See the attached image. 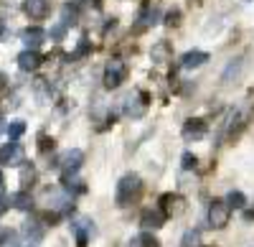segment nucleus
<instances>
[{"label":"nucleus","instance_id":"nucleus-1","mask_svg":"<svg viewBox=\"0 0 254 247\" xmlns=\"http://www.w3.org/2000/svg\"><path fill=\"white\" fill-rule=\"evenodd\" d=\"M142 196V178L137 173H127L117 181L115 189V204L117 207H130Z\"/></svg>","mask_w":254,"mask_h":247},{"label":"nucleus","instance_id":"nucleus-2","mask_svg":"<svg viewBox=\"0 0 254 247\" xmlns=\"http://www.w3.org/2000/svg\"><path fill=\"white\" fill-rule=\"evenodd\" d=\"M147 107H150V94L142 92V89L127 94V97L122 99V110H125V115L130 117V120H140V117L147 112Z\"/></svg>","mask_w":254,"mask_h":247},{"label":"nucleus","instance_id":"nucleus-3","mask_svg":"<svg viewBox=\"0 0 254 247\" xmlns=\"http://www.w3.org/2000/svg\"><path fill=\"white\" fill-rule=\"evenodd\" d=\"M127 79V64L122 59H110L107 64H104V87L107 89H117L122 82Z\"/></svg>","mask_w":254,"mask_h":247},{"label":"nucleus","instance_id":"nucleus-4","mask_svg":"<svg viewBox=\"0 0 254 247\" xmlns=\"http://www.w3.org/2000/svg\"><path fill=\"white\" fill-rule=\"evenodd\" d=\"M206 219H208V224L214 230H224L226 224H229V219H231V207H229L226 201H221V199H214V201L208 204Z\"/></svg>","mask_w":254,"mask_h":247},{"label":"nucleus","instance_id":"nucleus-5","mask_svg":"<svg viewBox=\"0 0 254 247\" xmlns=\"http://www.w3.org/2000/svg\"><path fill=\"white\" fill-rule=\"evenodd\" d=\"M0 163H3V166H8V168L23 166V163H26V151H23V146H20V143H15V140L5 143V146L0 148Z\"/></svg>","mask_w":254,"mask_h":247},{"label":"nucleus","instance_id":"nucleus-6","mask_svg":"<svg viewBox=\"0 0 254 247\" xmlns=\"http://www.w3.org/2000/svg\"><path fill=\"white\" fill-rule=\"evenodd\" d=\"M206 133H208V125L201 117H188L183 122V140L186 143H198V140L206 138Z\"/></svg>","mask_w":254,"mask_h":247},{"label":"nucleus","instance_id":"nucleus-7","mask_svg":"<svg viewBox=\"0 0 254 247\" xmlns=\"http://www.w3.org/2000/svg\"><path fill=\"white\" fill-rule=\"evenodd\" d=\"M188 209V204L181 194H163L160 196V212L165 217H181Z\"/></svg>","mask_w":254,"mask_h":247},{"label":"nucleus","instance_id":"nucleus-8","mask_svg":"<svg viewBox=\"0 0 254 247\" xmlns=\"http://www.w3.org/2000/svg\"><path fill=\"white\" fill-rule=\"evenodd\" d=\"M81 163H84V153H81L79 148H71V151H66V153L61 156L59 168L64 171V176H74V173L81 168Z\"/></svg>","mask_w":254,"mask_h":247},{"label":"nucleus","instance_id":"nucleus-9","mask_svg":"<svg viewBox=\"0 0 254 247\" xmlns=\"http://www.w3.org/2000/svg\"><path fill=\"white\" fill-rule=\"evenodd\" d=\"M74 237H76V247H87L89 245V237H94V222L92 219H87V217H79L76 222H74Z\"/></svg>","mask_w":254,"mask_h":247},{"label":"nucleus","instance_id":"nucleus-10","mask_svg":"<svg viewBox=\"0 0 254 247\" xmlns=\"http://www.w3.org/2000/svg\"><path fill=\"white\" fill-rule=\"evenodd\" d=\"M20 232H23V237L31 245H38L41 240L46 237V222L44 219H26L23 227H20Z\"/></svg>","mask_w":254,"mask_h":247},{"label":"nucleus","instance_id":"nucleus-11","mask_svg":"<svg viewBox=\"0 0 254 247\" xmlns=\"http://www.w3.org/2000/svg\"><path fill=\"white\" fill-rule=\"evenodd\" d=\"M150 61L158 67H165L168 61H173V46L171 41H155L150 49Z\"/></svg>","mask_w":254,"mask_h":247},{"label":"nucleus","instance_id":"nucleus-12","mask_svg":"<svg viewBox=\"0 0 254 247\" xmlns=\"http://www.w3.org/2000/svg\"><path fill=\"white\" fill-rule=\"evenodd\" d=\"M41 64H44V56H41L36 49H26L18 54V67L20 72H36Z\"/></svg>","mask_w":254,"mask_h":247},{"label":"nucleus","instance_id":"nucleus-13","mask_svg":"<svg viewBox=\"0 0 254 247\" xmlns=\"http://www.w3.org/2000/svg\"><path fill=\"white\" fill-rule=\"evenodd\" d=\"M23 10H26V15L33 18V20H44V18L49 15L51 5H49V0H26Z\"/></svg>","mask_w":254,"mask_h":247},{"label":"nucleus","instance_id":"nucleus-14","mask_svg":"<svg viewBox=\"0 0 254 247\" xmlns=\"http://www.w3.org/2000/svg\"><path fill=\"white\" fill-rule=\"evenodd\" d=\"M165 214L160 212V209H145L142 214H140V224L145 230H160L163 224H165Z\"/></svg>","mask_w":254,"mask_h":247},{"label":"nucleus","instance_id":"nucleus-15","mask_svg":"<svg viewBox=\"0 0 254 247\" xmlns=\"http://www.w3.org/2000/svg\"><path fill=\"white\" fill-rule=\"evenodd\" d=\"M158 15H160V10H158V8H153V5H145V8H142V13L137 15V26H135V33H142L145 28L155 26V23H158Z\"/></svg>","mask_w":254,"mask_h":247},{"label":"nucleus","instance_id":"nucleus-16","mask_svg":"<svg viewBox=\"0 0 254 247\" xmlns=\"http://www.w3.org/2000/svg\"><path fill=\"white\" fill-rule=\"evenodd\" d=\"M20 41H23L28 49H38V46L46 41V31L38 28V26H28L23 33H20Z\"/></svg>","mask_w":254,"mask_h":247},{"label":"nucleus","instance_id":"nucleus-17","mask_svg":"<svg viewBox=\"0 0 254 247\" xmlns=\"http://www.w3.org/2000/svg\"><path fill=\"white\" fill-rule=\"evenodd\" d=\"M8 201H10V207L18 209V212H31V209H33V199H31V194H28L26 189H20V191L10 194Z\"/></svg>","mask_w":254,"mask_h":247},{"label":"nucleus","instance_id":"nucleus-18","mask_svg":"<svg viewBox=\"0 0 254 247\" xmlns=\"http://www.w3.org/2000/svg\"><path fill=\"white\" fill-rule=\"evenodd\" d=\"M208 59H211V56H208L206 51H188V54L181 59V67H183V69H198V67L206 64Z\"/></svg>","mask_w":254,"mask_h":247},{"label":"nucleus","instance_id":"nucleus-19","mask_svg":"<svg viewBox=\"0 0 254 247\" xmlns=\"http://www.w3.org/2000/svg\"><path fill=\"white\" fill-rule=\"evenodd\" d=\"M127 247H160V240L153 237L150 232H142L135 240H130V245H127Z\"/></svg>","mask_w":254,"mask_h":247},{"label":"nucleus","instance_id":"nucleus-20","mask_svg":"<svg viewBox=\"0 0 254 247\" xmlns=\"http://www.w3.org/2000/svg\"><path fill=\"white\" fill-rule=\"evenodd\" d=\"M33 92L41 102H49L51 99V84H49V79H36V84H33Z\"/></svg>","mask_w":254,"mask_h":247},{"label":"nucleus","instance_id":"nucleus-21","mask_svg":"<svg viewBox=\"0 0 254 247\" xmlns=\"http://www.w3.org/2000/svg\"><path fill=\"white\" fill-rule=\"evenodd\" d=\"M33 181H36V168H33V163H26L20 168V186L28 189V186H33Z\"/></svg>","mask_w":254,"mask_h":247},{"label":"nucleus","instance_id":"nucleus-22","mask_svg":"<svg viewBox=\"0 0 254 247\" xmlns=\"http://www.w3.org/2000/svg\"><path fill=\"white\" fill-rule=\"evenodd\" d=\"M5 133H8L10 140H18L20 135L26 133V122H23V120H13V122H8V125H5Z\"/></svg>","mask_w":254,"mask_h":247},{"label":"nucleus","instance_id":"nucleus-23","mask_svg":"<svg viewBox=\"0 0 254 247\" xmlns=\"http://www.w3.org/2000/svg\"><path fill=\"white\" fill-rule=\"evenodd\" d=\"M226 204H229L231 209H244V207H247V196H244L242 191H229Z\"/></svg>","mask_w":254,"mask_h":247},{"label":"nucleus","instance_id":"nucleus-24","mask_svg":"<svg viewBox=\"0 0 254 247\" xmlns=\"http://www.w3.org/2000/svg\"><path fill=\"white\" fill-rule=\"evenodd\" d=\"M89 54H92V41H89L87 36H81V38H79L76 51L71 54V59H84V56H89Z\"/></svg>","mask_w":254,"mask_h":247},{"label":"nucleus","instance_id":"nucleus-25","mask_svg":"<svg viewBox=\"0 0 254 247\" xmlns=\"http://www.w3.org/2000/svg\"><path fill=\"white\" fill-rule=\"evenodd\" d=\"M181 247H201V232H198V230H188V232L183 235Z\"/></svg>","mask_w":254,"mask_h":247},{"label":"nucleus","instance_id":"nucleus-26","mask_svg":"<svg viewBox=\"0 0 254 247\" xmlns=\"http://www.w3.org/2000/svg\"><path fill=\"white\" fill-rule=\"evenodd\" d=\"M15 245V232L8 227H0V247H13Z\"/></svg>","mask_w":254,"mask_h":247},{"label":"nucleus","instance_id":"nucleus-27","mask_svg":"<svg viewBox=\"0 0 254 247\" xmlns=\"http://www.w3.org/2000/svg\"><path fill=\"white\" fill-rule=\"evenodd\" d=\"M54 148H56L54 138H49V135H38V151H41V153H49V151H54Z\"/></svg>","mask_w":254,"mask_h":247},{"label":"nucleus","instance_id":"nucleus-28","mask_svg":"<svg viewBox=\"0 0 254 247\" xmlns=\"http://www.w3.org/2000/svg\"><path fill=\"white\" fill-rule=\"evenodd\" d=\"M196 163H198V158H196L193 153H183V158H181V166H183L186 171H190V168H196Z\"/></svg>","mask_w":254,"mask_h":247},{"label":"nucleus","instance_id":"nucleus-29","mask_svg":"<svg viewBox=\"0 0 254 247\" xmlns=\"http://www.w3.org/2000/svg\"><path fill=\"white\" fill-rule=\"evenodd\" d=\"M66 28H69L66 23H56V26L51 28V38H54V41H61L64 36H66Z\"/></svg>","mask_w":254,"mask_h":247},{"label":"nucleus","instance_id":"nucleus-30","mask_svg":"<svg viewBox=\"0 0 254 247\" xmlns=\"http://www.w3.org/2000/svg\"><path fill=\"white\" fill-rule=\"evenodd\" d=\"M181 23V10H171L165 15V26H178Z\"/></svg>","mask_w":254,"mask_h":247},{"label":"nucleus","instance_id":"nucleus-31","mask_svg":"<svg viewBox=\"0 0 254 247\" xmlns=\"http://www.w3.org/2000/svg\"><path fill=\"white\" fill-rule=\"evenodd\" d=\"M8 209H10V201H8V199H5L3 194H0V217H3V214H5Z\"/></svg>","mask_w":254,"mask_h":247},{"label":"nucleus","instance_id":"nucleus-32","mask_svg":"<svg viewBox=\"0 0 254 247\" xmlns=\"http://www.w3.org/2000/svg\"><path fill=\"white\" fill-rule=\"evenodd\" d=\"M5 87H8V77H5L3 72H0V92H3Z\"/></svg>","mask_w":254,"mask_h":247},{"label":"nucleus","instance_id":"nucleus-33","mask_svg":"<svg viewBox=\"0 0 254 247\" xmlns=\"http://www.w3.org/2000/svg\"><path fill=\"white\" fill-rule=\"evenodd\" d=\"M5 33H8V31H5V23H3V20H0V41L5 38Z\"/></svg>","mask_w":254,"mask_h":247},{"label":"nucleus","instance_id":"nucleus-34","mask_svg":"<svg viewBox=\"0 0 254 247\" xmlns=\"http://www.w3.org/2000/svg\"><path fill=\"white\" fill-rule=\"evenodd\" d=\"M5 191V178H3V171H0V194Z\"/></svg>","mask_w":254,"mask_h":247},{"label":"nucleus","instance_id":"nucleus-35","mask_svg":"<svg viewBox=\"0 0 254 247\" xmlns=\"http://www.w3.org/2000/svg\"><path fill=\"white\" fill-rule=\"evenodd\" d=\"M3 128H5V125H3V120H0V133H3Z\"/></svg>","mask_w":254,"mask_h":247},{"label":"nucleus","instance_id":"nucleus-36","mask_svg":"<svg viewBox=\"0 0 254 247\" xmlns=\"http://www.w3.org/2000/svg\"><path fill=\"white\" fill-rule=\"evenodd\" d=\"M31 247H33V245H31Z\"/></svg>","mask_w":254,"mask_h":247}]
</instances>
